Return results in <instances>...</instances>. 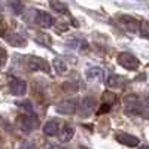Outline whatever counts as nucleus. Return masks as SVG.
Listing matches in <instances>:
<instances>
[{
	"label": "nucleus",
	"instance_id": "nucleus-14",
	"mask_svg": "<svg viewBox=\"0 0 149 149\" xmlns=\"http://www.w3.org/2000/svg\"><path fill=\"white\" fill-rule=\"evenodd\" d=\"M104 78V72L100 67H90L86 70V79L88 81H102Z\"/></svg>",
	"mask_w": 149,
	"mask_h": 149
},
{
	"label": "nucleus",
	"instance_id": "nucleus-19",
	"mask_svg": "<svg viewBox=\"0 0 149 149\" xmlns=\"http://www.w3.org/2000/svg\"><path fill=\"white\" fill-rule=\"evenodd\" d=\"M115 102H116V95L112 93V91L103 93V95H102V103H106V104H109V106H113Z\"/></svg>",
	"mask_w": 149,
	"mask_h": 149
},
{
	"label": "nucleus",
	"instance_id": "nucleus-9",
	"mask_svg": "<svg viewBox=\"0 0 149 149\" xmlns=\"http://www.w3.org/2000/svg\"><path fill=\"white\" fill-rule=\"evenodd\" d=\"M34 14H36L34 22L39 27H42V29H49V27H52L55 24L52 15L48 14V12H45V10H34Z\"/></svg>",
	"mask_w": 149,
	"mask_h": 149
},
{
	"label": "nucleus",
	"instance_id": "nucleus-21",
	"mask_svg": "<svg viewBox=\"0 0 149 149\" xmlns=\"http://www.w3.org/2000/svg\"><path fill=\"white\" fill-rule=\"evenodd\" d=\"M139 33L145 39H149V22L148 21H140V27H139Z\"/></svg>",
	"mask_w": 149,
	"mask_h": 149
},
{
	"label": "nucleus",
	"instance_id": "nucleus-15",
	"mask_svg": "<svg viewBox=\"0 0 149 149\" xmlns=\"http://www.w3.org/2000/svg\"><path fill=\"white\" fill-rule=\"evenodd\" d=\"M8 6H9V9L14 12L15 15H22L24 10H26V8H24V3L21 2V0H9Z\"/></svg>",
	"mask_w": 149,
	"mask_h": 149
},
{
	"label": "nucleus",
	"instance_id": "nucleus-13",
	"mask_svg": "<svg viewBox=\"0 0 149 149\" xmlns=\"http://www.w3.org/2000/svg\"><path fill=\"white\" fill-rule=\"evenodd\" d=\"M106 84L109 88H113V90H119L125 85V78L119 76V74H110V76L106 79Z\"/></svg>",
	"mask_w": 149,
	"mask_h": 149
},
{
	"label": "nucleus",
	"instance_id": "nucleus-16",
	"mask_svg": "<svg viewBox=\"0 0 149 149\" xmlns=\"http://www.w3.org/2000/svg\"><path fill=\"white\" fill-rule=\"evenodd\" d=\"M49 6H51L57 14H61V15H64L69 12V8L66 3H63L61 0H49Z\"/></svg>",
	"mask_w": 149,
	"mask_h": 149
},
{
	"label": "nucleus",
	"instance_id": "nucleus-23",
	"mask_svg": "<svg viewBox=\"0 0 149 149\" xmlns=\"http://www.w3.org/2000/svg\"><path fill=\"white\" fill-rule=\"evenodd\" d=\"M6 61H8V52L5 51L3 48H0V67H2Z\"/></svg>",
	"mask_w": 149,
	"mask_h": 149
},
{
	"label": "nucleus",
	"instance_id": "nucleus-6",
	"mask_svg": "<svg viewBox=\"0 0 149 149\" xmlns=\"http://www.w3.org/2000/svg\"><path fill=\"white\" fill-rule=\"evenodd\" d=\"M78 104H79V102L74 100V98L64 100L55 106V112L61 113V115H74L78 112Z\"/></svg>",
	"mask_w": 149,
	"mask_h": 149
},
{
	"label": "nucleus",
	"instance_id": "nucleus-7",
	"mask_svg": "<svg viewBox=\"0 0 149 149\" xmlns=\"http://www.w3.org/2000/svg\"><path fill=\"white\" fill-rule=\"evenodd\" d=\"M9 91L15 97H22L27 94V82L19 78H14L9 82Z\"/></svg>",
	"mask_w": 149,
	"mask_h": 149
},
{
	"label": "nucleus",
	"instance_id": "nucleus-20",
	"mask_svg": "<svg viewBox=\"0 0 149 149\" xmlns=\"http://www.w3.org/2000/svg\"><path fill=\"white\" fill-rule=\"evenodd\" d=\"M78 88H79V85L74 81H67V82L63 84V90L66 93H74V91H78Z\"/></svg>",
	"mask_w": 149,
	"mask_h": 149
},
{
	"label": "nucleus",
	"instance_id": "nucleus-25",
	"mask_svg": "<svg viewBox=\"0 0 149 149\" xmlns=\"http://www.w3.org/2000/svg\"><path fill=\"white\" fill-rule=\"evenodd\" d=\"M5 9V6H3V2H2V0H0V12H2Z\"/></svg>",
	"mask_w": 149,
	"mask_h": 149
},
{
	"label": "nucleus",
	"instance_id": "nucleus-3",
	"mask_svg": "<svg viewBox=\"0 0 149 149\" xmlns=\"http://www.w3.org/2000/svg\"><path fill=\"white\" fill-rule=\"evenodd\" d=\"M27 67L31 72H43V73H49L51 72V67H49V63L46 60L36 57V55H30L27 57Z\"/></svg>",
	"mask_w": 149,
	"mask_h": 149
},
{
	"label": "nucleus",
	"instance_id": "nucleus-17",
	"mask_svg": "<svg viewBox=\"0 0 149 149\" xmlns=\"http://www.w3.org/2000/svg\"><path fill=\"white\" fill-rule=\"evenodd\" d=\"M73 134H74V127L70 125V124H67V125H64L63 130H61L60 140H61V142H69V140L73 139Z\"/></svg>",
	"mask_w": 149,
	"mask_h": 149
},
{
	"label": "nucleus",
	"instance_id": "nucleus-22",
	"mask_svg": "<svg viewBox=\"0 0 149 149\" xmlns=\"http://www.w3.org/2000/svg\"><path fill=\"white\" fill-rule=\"evenodd\" d=\"M21 109H24L27 112V113H33V104L30 103V102H19V103H17Z\"/></svg>",
	"mask_w": 149,
	"mask_h": 149
},
{
	"label": "nucleus",
	"instance_id": "nucleus-24",
	"mask_svg": "<svg viewBox=\"0 0 149 149\" xmlns=\"http://www.w3.org/2000/svg\"><path fill=\"white\" fill-rule=\"evenodd\" d=\"M3 31H6V27H5V22H3V19L0 18V34H3Z\"/></svg>",
	"mask_w": 149,
	"mask_h": 149
},
{
	"label": "nucleus",
	"instance_id": "nucleus-18",
	"mask_svg": "<svg viewBox=\"0 0 149 149\" xmlns=\"http://www.w3.org/2000/svg\"><path fill=\"white\" fill-rule=\"evenodd\" d=\"M52 66H54V69H55V72L58 74H66L67 73V66H66V63L61 58H55Z\"/></svg>",
	"mask_w": 149,
	"mask_h": 149
},
{
	"label": "nucleus",
	"instance_id": "nucleus-8",
	"mask_svg": "<svg viewBox=\"0 0 149 149\" xmlns=\"http://www.w3.org/2000/svg\"><path fill=\"white\" fill-rule=\"evenodd\" d=\"M118 21L127 31H130V33H137L139 31V27H140V21L139 19H136V18H133L130 15H119Z\"/></svg>",
	"mask_w": 149,
	"mask_h": 149
},
{
	"label": "nucleus",
	"instance_id": "nucleus-10",
	"mask_svg": "<svg viewBox=\"0 0 149 149\" xmlns=\"http://www.w3.org/2000/svg\"><path fill=\"white\" fill-rule=\"evenodd\" d=\"M3 39H5L8 43H10L12 46L24 48V46L27 45V40L24 39L22 36H19L18 33H14V31H8V30H6V33H3Z\"/></svg>",
	"mask_w": 149,
	"mask_h": 149
},
{
	"label": "nucleus",
	"instance_id": "nucleus-12",
	"mask_svg": "<svg viewBox=\"0 0 149 149\" xmlns=\"http://www.w3.org/2000/svg\"><path fill=\"white\" fill-rule=\"evenodd\" d=\"M43 133L49 137H54V136H58L60 134V122L57 119H51L48 121L45 125H43Z\"/></svg>",
	"mask_w": 149,
	"mask_h": 149
},
{
	"label": "nucleus",
	"instance_id": "nucleus-5",
	"mask_svg": "<svg viewBox=\"0 0 149 149\" xmlns=\"http://www.w3.org/2000/svg\"><path fill=\"white\" fill-rule=\"evenodd\" d=\"M118 64L127 70H137L140 67V61L130 52H121L118 55Z\"/></svg>",
	"mask_w": 149,
	"mask_h": 149
},
{
	"label": "nucleus",
	"instance_id": "nucleus-4",
	"mask_svg": "<svg viewBox=\"0 0 149 149\" xmlns=\"http://www.w3.org/2000/svg\"><path fill=\"white\" fill-rule=\"evenodd\" d=\"M36 125H37V119H36L34 113H31V115L30 113L29 115H19L17 118V127L24 133L33 131L36 128Z\"/></svg>",
	"mask_w": 149,
	"mask_h": 149
},
{
	"label": "nucleus",
	"instance_id": "nucleus-2",
	"mask_svg": "<svg viewBox=\"0 0 149 149\" xmlns=\"http://www.w3.org/2000/svg\"><path fill=\"white\" fill-rule=\"evenodd\" d=\"M97 106V100L93 95H86L78 104V116L79 118H88L91 113H94Z\"/></svg>",
	"mask_w": 149,
	"mask_h": 149
},
{
	"label": "nucleus",
	"instance_id": "nucleus-1",
	"mask_svg": "<svg viewBox=\"0 0 149 149\" xmlns=\"http://www.w3.org/2000/svg\"><path fill=\"white\" fill-rule=\"evenodd\" d=\"M124 109L128 115L149 118V98H140L134 94H130L124 98Z\"/></svg>",
	"mask_w": 149,
	"mask_h": 149
},
{
	"label": "nucleus",
	"instance_id": "nucleus-11",
	"mask_svg": "<svg viewBox=\"0 0 149 149\" xmlns=\"http://www.w3.org/2000/svg\"><path fill=\"white\" fill-rule=\"evenodd\" d=\"M115 139L116 142H119L121 145H125L128 148H136L139 146V139L133 134H128V133H116L115 134Z\"/></svg>",
	"mask_w": 149,
	"mask_h": 149
}]
</instances>
